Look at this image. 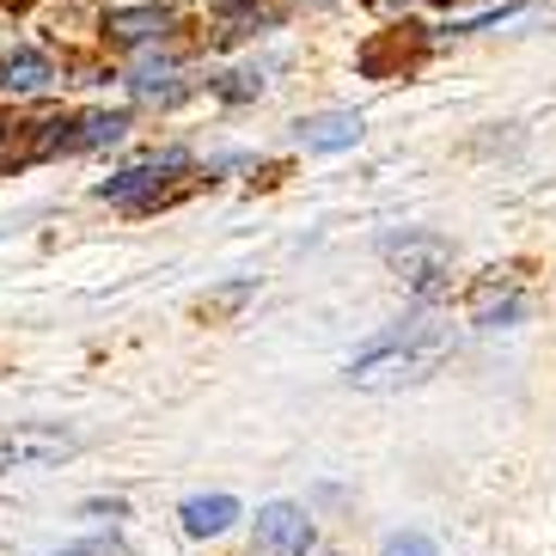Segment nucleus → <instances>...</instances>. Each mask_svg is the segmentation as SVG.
<instances>
[{
  "instance_id": "f257e3e1",
  "label": "nucleus",
  "mask_w": 556,
  "mask_h": 556,
  "mask_svg": "<svg viewBox=\"0 0 556 556\" xmlns=\"http://www.w3.org/2000/svg\"><path fill=\"white\" fill-rule=\"evenodd\" d=\"M446 355H453V325L416 312V318L392 325L386 337H374L349 361V386H361V392H404V386H422L428 374H441Z\"/></svg>"
},
{
  "instance_id": "f03ea898",
  "label": "nucleus",
  "mask_w": 556,
  "mask_h": 556,
  "mask_svg": "<svg viewBox=\"0 0 556 556\" xmlns=\"http://www.w3.org/2000/svg\"><path fill=\"white\" fill-rule=\"evenodd\" d=\"M80 453V434L55 422H13L0 428V471H50Z\"/></svg>"
},
{
  "instance_id": "7ed1b4c3",
  "label": "nucleus",
  "mask_w": 556,
  "mask_h": 556,
  "mask_svg": "<svg viewBox=\"0 0 556 556\" xmlns=\"http://www.w3.org/2000/svg\"><path fill=\"white\" fill-rule=\"evenodd\" d=\"M312 544H318V532H312L306 507H294V502L257 507V551L263 556H306Z\"/></svg>"
},
{
  "instance_id": "20e7f679",
  "label": "nucleus",
  "mask_w": 556,
  "mask_h": 556,
  "mask_svg": "<svg viewBox=\"0 0 556 556\" xmlns=\"http://www.w3.org/2000/svg\"><path fill=\"white\" fill-rule=\"evenodd\" d=\"M184 153H165V160H148V165H129V172H116V178L99 184V202H123V208H135V202H153L172 184V172H184Z\"/></svg>"
},
{
  "instance_id": "39448f33",
  "label": "nucleus",
  "mask_w": 556,
  "mask_h": 556,
  "mask_svg": "<svg viewBox=\"0 0 556 556\" xmlns=\"http://www.w3.org/2000/svg\"><path fill=\"white\" fill-rule=\"evenodd\" d=\"M361 129H367V123H361L355 111H325V116H306V123L294 129V141L312 148V153H343V148L361 141Z\"/></svg>"
},
{
  "instance_id": "423d86ee",
  "label": "nucleus",
  "mask_w": 556,
  "mask_h": 556,
  "mask_svg": "<svg viewBox=\"0 0 556 556\" xmlns=\"http://www.w3.org/2000/svg\"><path fill=\"white\" fill-rule=\"evenodd\" d=\"M55 67L43 50H7L0 55V86L13 92V99H37V92H50Z\"/></svg>"
},
{
  "instance_id": "0eeeda50",
  "label": "nucleus",
  "mask_w": 556,
  "mask_h": 556,
  "mask_svg": "<svg viewBox=\"0 0 556 556\" xmlns=\"http://www.w3.org/2000/svg\"><path fill=\"white\" fill-rule=\"evenodd\" d=\"M178 520L190 539H220L232 520H239V502L232 495H190V502L178 507Z\"/></svg>"
},
{
  "instance_id": "6e6552de",
  "label": "nucleus",
  "mask_w": 556,
  "mask_h": 556,
  "mask_svg": "<svg viewBox=\"0 0 556 556\" xmlns=\"http://www.w3.org/2000/svg\"><path fill=\"white\" fill-rule=\"evenodd\" d=\"M526 300L514 294V281H502V269L495 276L477 281V294H471V325H514L520 318Z\"/></svg>"
},
{
  "instance_id": "1a4fd4ad",
  "label": "nucleus",
  "mask_w": 556,
  "mask_h": 556,
  "mask_svg": "<svg viewBox=\"0 0 556 556\" xmlns=\"http://www.w3.org/2000/svg\"><path fill=\"white\" fill-rule=\"evenodd\" d=\"M172 7H135V13H111L104 18V31H111V43H153V37H165L172 31Z\"/></svg>"
},
{
  "instance_id": "9d476101",
  "label": "nucleus",
  "mask_w": 556,
  "mask_h": 556,
  "mask_svg": "<svg viewBox=\"0 0 556 556\" xmlns=\"http://www.w3.org/2000/svg\"><path fill=\"white\" fill-rule=\"evenodd\" d=\"M392 263L416 281V294H434V281L446 276V251L434 239H416V245H392Z\"/></svg>"
},
{
  "instance_id": "9b49d317",
  "label": "nucleus",
  "mask_w": 556,
  "mask_h": 556,
  "mask_svg": "<svg viewBox=\"0 0 556 556\" xmlns=\"http://www.w3.org/2000/svg\"><path fill=\"white\" fill-rule=\"evenodd\" d=\"M123 129H129V116L123 111H86L80 123H74V135H62V148H111V141H123Z\"/></svg>"
},
{
  "instance_id": "f8f14e48",
  "label": "nucleus",
  "mask_w": 556,
  "mask_h": 556,
  "mask_svg": "<svg viewBox=\"0 0 556 556\" xmlns=\"http://www.w3.org/2000/svg\"><path fill=\"white\" fill-rule=\"evenodd\" d=\"M257 25H276V7H257V0H232V7H220V43H239V37H251Z\"/></svg>"
},
{
  "instance_id": "ddd939ff",
  "label": "nucleus",
  "mask_w": 556,
  "mask_h": 556,
  "mask_svg": "<svg viewBox=\"0 0 556 556\" xmlns=\"http://www.w3.org/2000/svg\"><path fill=\"white\" fill-rule=\"evenodd\" d=\"M178 92H184V86H178V74H172V67H141V74H135V99H160V104H172Z\"/></svg>"
},
{
  "instance_id": "4468645a",
  "label": "nucleus",
  "mask_w": 556,
  "mask_h": 556,
  "mask_svg": "<svg viewBox=\"0 0 556 556\" xmlns=\"http://www.w3.org/2000/svg\"><path fill=\"white\" fill-rule=\"evenodd\" d=\"M251 294H257V281H232V288H220V294H214V300H202V312H208V318H220V312L245 306Z\"/></svg>"
},
{
  "instance_id": "2eb2a0df",
  "label": "nucleus",
  "mask_w": 556,
  "mask_h": 556,
  "mask_svg": "<svg viewBox=\"0 0 556 556\" xmlns=\"http://www.w3.org/2000/svg\"><path fill=\"white\" fill-rule=\"evenodd\" d=\"M386 556H434V544H428L422 532H397V539L386 544Z\"/></svg>"
},
{
  "instance_id": "dca6fc26",
  "label": "nucleus",
  "mask_w": 556,
  "mask_h": 556,
  "mask_svg": "<svg viewBox=\"0 0 556 556\" xmlns=\"http://www.w3.org/2000/svg\"><path fill=\"white\" fill-rule=\"evenodd\" d=\"M251 92H263V74H232L227 99H251Z\"/></svg>"
},
{
  "instance_id": "f3484780",
  "label": "nucleus",
  "mask_w": 556,
  "mask_h": 556,
  "mask_svg": "<svg viewBox=\"0 0 556 556\" xmlns=\"http://www.w3.org/2000/svg\"><path fill=\"white\" fill-rule=\"evenodd\" d=\"M374 7H379V13H404L409 0H374Z\"/></svg>"
},
{
  "instance_id": "a211bd4d",
  "label": "nucleus",
  "mask_w": 556,
  "mask_h": 556,
  "mask_svg": "<svg viewBox=\"0 0 556 556\" xmlns=\"http://www.w3.org/2000/svg\"><path fill=\"white\" fill-rule=\"evenodd\" d=\"M62 556H104L99 544H74V551H62Z\"/></svg>"
}]
</instances>
